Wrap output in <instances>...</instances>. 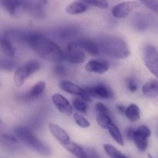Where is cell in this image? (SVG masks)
<instances>
[{
	"label": "cell",
	"mask_w": 158,
	"mask_h": 158,
	"mask_svg": "<svg viewBox=\"0 0 158 158\" xmlns=\"http://www.w3.org/2000/svg\"><path fill=\"white\" fill-rule=\"evenodd\" d=\"M23 41L43 60L53 63H60L65 60L64 52L60 46L45 35L38 33L26 34L23 36Z\"/></svg>",
	"instance_id": "6da1fadb"
},
{
	"label": "cell",
	"mask_w": 158,
	"mask_h": 158,
	"mask_svg": "<svg viewBox=\"0 0 158 158\" xmlns=\"http://www.w3.org/2000/svg\"><path fill=\"white\" fill-rule=\"evenodd\" d=\"M98 46L100 50L112 58L123 60L131 55V50L126 42L117 37L102 38L99 41Z\"/></svg>",
	"instance_id": "7a4b0ae2"
},
{
	"label": "cell",
	"mask_w": 158,
	"mask_h": 158,
	"mask_svg": "<svg viewBox=\"0 0 158 158\" xmlns=\"http://www.w3.org/2000/svg\"><path fill=\"white\" fill-rule=\"evenodd\" d=\"M15 134L21 141L41 155L49 156L52 153L50 148L40 140L29 128L23 126L18 127L15 129Z\"/></svg>",
	"instance_id": "3957f363"
},
{
	"label": "cell",
	"mask_w": 158,
	"mask_h": 158,
	"mask_svg": "<svg viewBox=\"0 0 158 158\" xmlns=\"http://www.w3.org/2000/svg\"><path fill=\"white\" fill-rule=\"evenodd\" d=\"M40 64L37 61H29L19 66L14 72L13 82L16 87H20L32 73L38 71Z\"/></svg>",
	"instance_id": "277c9868"
},
{
	"label": "cell",
	"mask_w": 158,
	"mask_h": 158,
	"mask_svg": "<svg viewBox=\"0 0 158 158\" xmlns=\"http://www.w3.org/2000/svg\"><path fill=\"white\" fill-rule=\"evenodd\" d=\"M143 61L148 70L158 80V50L151 45L143 49Z\"/></svg>",
	"instance_id": "5b68a950"
},
{
	"label": "cell",
	"mask_w": 158,
	"mask_h": 158,
	"mask_svg": "<svg viewBox=\"0 0 158 158\" xmlns=\"http://www.w3.org/2000/svg\"><path fill=\"white\" fill-rule=\"evenodd\" d=\"M141 6V3L135 1L123 2L116 5L111 9V13L115 18L126 19L130 14L135 9H138Z\"/></svg>",
	"instance_id": "8992f818"
},
{
	"label": "cell",
	"mask_w": 158,
	"mask_h": 158,
	"mask_svg": "<svg viewBox=\"0 0 158 158\" xmlns=\"http://www.w3.org/2000/svg\"><path fill=\"white\" fill-rule=\"evenodd\" d=\"M151 135V131L149 127L144 125L138 127L134 131L133 140L134 144L140 151H145L148 146V137Z\"/></svg>",
	"instance_id": "52a82bcc"
},
{
	"label": "cell",
	"mask_w": 158,
	"mask_h": 158,
	"mask_svg": "<svg viewBox=\"0 0 158 158\" xmlns=\"http://www.w3.org/2000/svg\"><path fill=\"white\" fill-rule=\"evenodd\" d=\"M60 87L62 90L65 91L69 94H72V95L79 97L80 98L84 100L85 101H92V97L88 94L86 89L79 86V85L73 83V82L68 81V80H63L60 83Z\"/></svg>",
	"instance_id": "ba28073f"
},
{
	"label": "cell",
	"mask_w": 158,
	"mask_h": 158,
	"mask_svg": "<svg viewBox=\"0 0 158 158\" xmlns=\"http://www.w3.org/2000/svg\"><path fill=\"white\" fill-rule=\"evenodd\" d=\"M67 47L76 48L92 56H98L100 54V48L97 43L89 39H80L75 40L68 45Z\"/></svg>",
	"instance_id": "9c48e42d"
},
{
	"label": "cell",
	"mask_w": 158,
	"mask_h": 158,
	"mask_svg": "<svg viewBox=\"0 0 158 158\" xmlns=\"http://www.w3.org/2000/svg\"><path fill=\"white\" fill-rule=\"evenodd\" d=\"M52 102L61 114L70 116L73 113V106L69 100L60 94H54L52 96Z\"/></svg>",
	"instance_id": "30bf717a"
},
{
	"label": "cell",
	"mask_w": 158,
	"mask_h": 158,
	"mask_svg": "<svg viewBox=\"0 0 158 158\" xmlns=\"http://www.w3.org/2000/svg\"><path fill=\"white\" fill-rule=\"evenodd\" d=\"M91 97H98L101 99H110L114 97V93L109 86L104 84H97L95 86L85 88Z\"/></svg>",
	"instance_id": "8fae6325"
},
{
	"label": "cell",
	"mask_w": 158,
	"mask_h": 158,
	"mask_svg": "<svg viewBox=\"0 0 158 158\" xmlns=\"http://www.w3.org/2000/svg\"><path fill=\"white\" fill-rule=\"evenodd\" d=\"M110 69V64L104 60H90L85 66V69L89 73L97 74H103L107 72Z\"/></svg>",
	"instance_id": "7c38bea8"
},
{
	"label": "cell",
	"mask_w": 158,
	"mask_h": 158,
	"mask_svg": "<svg viewBox=\"0 0 158 158\" xmlns=\"http://www.w3.org/2000/svg\"><path fill=\"white\" fill-rule=\"evenodd\" d=\"M65 60L72 64L83 63L86 60V55L83 51L76 48L67 47L66 52H64Z\"/></svg>",
	"instance_id": "4fadbf2b"
},
{
	"label": "cell",
	"mask_w": 158,
	"mask_h": 158,
	"mask_svg": "<svg viewBox=\"0 0 158 158\" xmlns=\"http://www.w3.org/2000/svg\"><path fill=\"white\" fill-rule=\"evenodd\" d=\"M49 129L52 135L61 143L62 145H65L70 142L69 136L64 130L60 126L53 123H49Z\"/></svg>",
	"instance_id": "5bb4252c"
},
{
	"label": "cell",
	"mask_w": 158,
	"mask_h": 158,
	"mask_svg": "<svg viewBox=\"0 0 158 158\" xmlns=\"http://www.w3.org/2000/svg\"><path fill=\"white\" fill-rule=\"evenodd\" d=\"M46 89V83L44 81H40L35 83L32 89H29L26 94L22 96V98L25 100H31L37 98L43 94Z\"/></svg>",
	"instance_id": "9a60e30c"
},
{
	"label": "cell",
	"mask_w": 158,
	"mask_h": 158,
	"mask_svg": "<svg viewBox=\"0 0 158 158\" xmlns=\"http://www.w3.org/2000/svg\"><path fill=\"white\" fill-rule=\"evenodd\" d=\"M3 9L10 15H15L19 11H24L25 2L21 1H2Z\"/></svg>",
	"instance_id": "2e32d148"
},
{
	"label": "cell",
	"mask_w": 158,
	"mask_h": 158,
	"mask_svg": "<svg viewBox=\"0 0 158 158\" xmlns=\"http://www.w3.org/2000/svg\"><path fill=\"white\" fill-rule=\"evenodd\" d=\"M142 93L148 98H155L158 96V80H152L147 82L142 86Z\"/></svg>",
	"instance_id": "e0dca14e"
},
{
	"label": "cell",
	"mask_w": 158,
	"mask_h": 158,
	"mask_svg": "<svg viewBox=\"0 0 158 158\" xmlns=\"http://www.w3.org/2000/svg\"><path fill=\"white\" fill-rule=\"evenodd\" d=\"M63 147L66 151H69L70 154H72L73 155L77 158H88L86 149L80 147L77 143H73V142H69V143L63 145Z\"/></svg>",
	"instance_id": "ac0fdd59"
},
{
	"label": "cell",
	"mask_w": 158,
	"mask_h": 158,
	"mask_svg": "<svg viewBox=\"0 0 158 158\" xmlns=\"http://www.w3.org/2000/svg\"><path fill=\"white\" fill-rule=\"evenodd\" d=\"M88 9V5L84 2H73L66 7V13L69 15H79L86 12Z\"/></svg>",
	"instance_id": "d6986e66"
},
{
	"label": "cell",
	"mask_w": 158,
	"mask_h": 158,
	"mask_svg": "<svg viewBox=\"0 0 158 158\" xmlns=\"http://www.w3.org/2000/svg\"><path fill=\"white\" fill-rule=\"evenodd\" d=\"M0 45H1L2 52L4 53L5 56L9 57V58H13L15 55L16 49L14 47L13 44L10 41L9 39L7 37L2 36L0 41Z\"/></svg>",
	"instance_id": "ffe728a7"
},
{
	"label": "cell",
	"mask_w": 158,
	"mask_h": 158,
	"mask_svg": "<svg viewBox=\"0 0 158 158\" xmlns=\"http://www.w3.org/2000/svg\"><path fill=\"white\" fill-rule=\"evenodd\" d=\"M125 115L127 118L131 122H137L140 120V110L138 106L136 104H130L126 108L125 111Z\"/></svg>",
	"instance_id": "44dd1931"
},
{
	"label": "cell",
	"mask_w": 158,
	"mask_h": 158,
	"mask_svg": "<svg viewBox=\"0 0 158 158\" xmlns=\"http://www.w3.org/2000/svg\"><path fill=\"white\" fill-rule=\"evenodd\" d=\"M96 120H97V124L103 129L109 130L113 125H114V121L110 114H97Z\"/></svg>",
	"instance_id": "7402d4cb"
},
{
	"label": "cell",
	"mask_w": 158,
	"mask_h": 158,
	"mask_svg": "<svg viewBox=\"0 0 158 158\" xmlns=\"http://www.w3.org/2000/svg\"><path fill=\"white\" fill-rule=\"evenodd\" d=\"M103 149L106 154L110 158H128L123 153L120 152L118 149H117L115 147L109 144V143H105L103 145Z\"/></svg>",
	"instance_id": "603a6c76"
},
{
	"label": "cell",
	"mask_w": 158,
	"mask_h": 158,
	"mask_svg": "<svg viewBox=\"0 0 158 158\" xmlns=\"http://www.w3.org/2000/svg\"><path fill=\"white\" fill-rule=\"evenodd\" d=\"M2 143L8 149L12 150L17 148L16 146L19 143V141L15 137H12L9 134H2Z\"/></svg>",
	"instance_id": "cb8c5ba5"
},
{
	"label": "cell",
	"mask_w": 158,
	"mask_h": 158,
	"mask_svg": "<svg viewBox=\"0 0 158 158\" xmlns=\"http://www.w3.org/2000/svg\"><path fill=\"white\" fill-rule=\"evenodd\" d=\"M108 131H109L111 137H113V139H114L120 146H124V140H123V136H122L120 130L118 129V127H117L115 124L113 125V126L108 130Z\"/></svg>",
	"instance_id": "d4e9b609"
},
{
	"label": "cell",
	"mask_w": 158,
	"mask_h": 158,
	"mask_svg": "<svg viewBox=\"0 0 158 158\" xmlns=\"http://www.w3.org/2000/svg\"><path fill=\"white\" fill-rule=\"evenodd\" d=\"M72 105L76 110L80 114H86L87 111V104L86 101L82 98H74L72 101Z\"/></svg>",
	"instance_id": "484cf974"
},
{
	"label": "cell",
	"mask_w": 158,
	"mask_h": 158,
	"mask_svg": "<svg viewBox=\"0 0 158 158\" xmlns=\"http://www.w3.org/2000/svg\"><path fill=\"white\" fill-rule=\"evenodd\" d=\"M73 119L74 121L76 122V123H77L79 127H80L88 128L90 126V123H89V120H88L87 119L85 118V117H83L81 114H80V113H74Z\"/></svg>",
	"instance_id": "4316f807"
},
{
	"label": "cell",
	"mask_w": 158,
	"mask_h": 158,
	"mask_svg": "<svg viewBox=\"0 0 158 158\" xmlns=\"http://www.w3.org/2000/svg\"><path fill=\"white\" fill-rule=\"evenodd\" d=\"M84 2L88 6H92L102 9H106L109 7V4L106 1H84Z\"/></svg>",
	"instance_id": "83f0119b"
},
{
	"label": "cell",
	"mask_w": 158,
	"mask_h": 158,
	"mask_svg": "<svg viewBox=\"0 0 158 158\" xmlns=\"http://www.w3.org/2000/svg\"><path fill=\"white\" fill-rule=\"evenodd\" d=\"M140 3L146 6L150 10L158 14V1H142Z\"/></svg>",
	"instance_id": "f1b7e54d"
},
{
	"label": "cell",
	"mask_w": 158,
	"mask_h": 158,
	"mask_svg": "<svg viewBox=\"0 0 158 158\" xmlns=\"http://www.w3.org/2000/svg\"><path fill=\"white\" fill-rule=\"evenodd\" d=\"M77 32L75 29H66L60 31V38H69L72 35H75V32Z\"/></svg>",
	"instance_id": "f546056e"
},
{
	"label": "cell",
	"mask_w": 158,
	"mask_h": 158,
	"mask_svg": "<svg viewBox=\"0 0 158 158\" xmlns=\"http://www.w3.org/2000/svg\"><path fill=\"white\" fill-rule=\"evenodd\" d=\"M95 110L97 111V114H110V111L108 108L102 103H97L95 106Z\"/></svg>",
	"instance_id": "4dcf8cb0"
},
{
	"label": "cell",
	"mask_w": 158,
	"mask_h": 158,
	"mask_svg": "<svg viewBox=\"0 0 158 158\" xmlns=\"http://www.w3.org/2000/svg\"><path fill=\"white\" fill-rule=\"evenodd\" d=\"M127 87L131 92L134 93L137 91V84L135 80L132 78H130L127 80Z\"/></svg>",
	"instance_id": "1f68e13d"
},
{
	"label": "cell",
	"mask_w": 158,
	"mask_h": 158,
	"mask_svg": "<svg viewBox=\"0 0 158 158\" xmlns=\"http://www.w3.org/2000/svg\"><path fill=\"white\" fill-rule=\"evenodd\" d=\"M53 73L57 77H62L66 74V69L63 66L60 65H57L53 68Z\"/></svg>",
	"instance_id": "d6a6232c"
},
{
	"label": "cell",
	"mask_w": 158,
	"mask_h": 158,
	"mask_svg": "<svg viewBox=\"0 0 158 158\" xmlns=\"http://www.w3.org/2000/svg\"><path fill=\"white\" fill-rule=\"evenodd\" d=\"M14 67V63L13 62L10 61V60H6L4 61L3 59H2V68L6 69H12V68Z\"/></svg>",
	"instance_id": "836d02e7"
},
{
	"label": "cell",
	"mask_w": 158,
	"mask_h": 158,
	"mask_svg": "<svg viewBox=\"0 0 158 158\" xmlns=\"http://www.w3.org/2000/svg\"><path fill=\"white\" fill-rule=\"evenodd\" d=\"M86 154H87L88 158H100V156L97 154L94 150L92 149H86Z\"/></svg>",
	"instance_id": "e575fe53"
},
{
	"label": "cell",
	"mask_w": 158,
	"mask_h": 158,
	"mask_svg": "<svg viewBox=\"0 0 158 158\" xmlns=\"http://www.w3.org/2000/svg\"><path fill=\"white\" fill-rule=\"evenodd\" d=\"M135 130H133L132 128H128L127 131V137L131 140H133V136H134V133Z\"/></svg>",
	"instance_id": "d590c367"
},
{
	"label": "cell",
	"mask_w": 158,
	"mask_h": 158,
	"mask_svg": "<svg viewBox=\"0 0 158 158\" xmlns=\"http://www.w3.org/2000/svg\"><path fill=\"white\" fill-rule=\"evenodd\" d=\"M117 109L118 110L120 111V113H124V114H125V111H126V108H125L123 106H122V105H117Z\"/></svg>",
	"instance_id": "8d00e7d4"
},
{
	"label": "cell",
	"mask_w": 158,
	"mask_h": 158,
	"mask_svg": "<svg viewBox=\"0 0 158 158\" xmlns=\"http://www.w3.org/2000/svg\"><path fill=\"white\" fill-rule=\"evenodd\" d=\"M148 158H154V157H153V156H152V155H151V154H148Z\"/></svg>",
	"instance_id": "74e56055"
}]
</instances>
